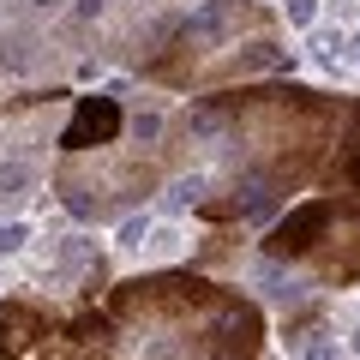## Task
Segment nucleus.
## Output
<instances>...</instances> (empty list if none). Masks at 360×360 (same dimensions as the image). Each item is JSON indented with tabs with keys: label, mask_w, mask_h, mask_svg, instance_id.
Segmentation results:
<instances>
[{
	"label": "nucleus",
	"mask_w": 360,
	"mask_h": 360,
	"mask_svg": "<svg viewBox=\"0 0 360 360\" xmlns=\"http://www.w3.org/2000/svg\"><path fill=\"white\" fill-rule=\"evenodd\" d=\"M18 246H25V222H6L0 229V252H18Z\"/></svg>",
	"instance_id": "nucleus-9"
},
{
	"label": "nucleus",
	"mask_w": 360,
	"mask_h": 360,
	"mask_svg": "<svg viewBox=\"0 0 360 360\" xmlns=\"http://www.w3.org/2000/svg\"><path fill=\"white\" fill-rule=\"evenodd\" d=\"M330 222H336V193H324V198H307V205L283 210V217L264 229V240H258V246H264L270 264H300V258H312L324 246Z\"/></svg>",
	"instance_id": "nucleus-1"
},
{
	"label": "nucleus",
	"mask_w": 360,
	"mask_h": 360,
	"mask_svg": "<svg viewBox=\"0 0 360 360\" xmlns=\"http://www.w3.org/2000/svg\"><path fill=\"white\" fill-rule=\"evenodd\" d=\"M78 13H84V18H90V13H103V0H78Z\"/></svg>",
	"instance_id": "nucleus-10"
},
{
	"label": "nucleus",
	"mask_w": 360,
	"mask_h": 360,
	"mask_svg": "<svg viewBox=\"0 0 360 360\" xmlns=\"http://www.w3.org/2000/svg\"><path fill=\"white\" fill-rule=\"evenodd\" d=\"M54 330V307H42V300H0V360H25L30 348H42Z\"/></svg>",
	"instance_id": "nucleus-4"
},
{
	"label": "nucleus",
	"mask_w": 360,
	"mask_h": 360,
	"mask_svg": "<svg viewBox=\"0 0 360 360\" xmlns=\"http://www.w3.org/2000/svg\"><path fill=\"white\" fill-rule=\"evenodd\" d=\"M120 132H127V115H120L115 96H78L72 120L60 127V150L66 156H103L108 144H120Z\"/></svg>",
	"instance_id": "nucleus-2"
},
{
	"label": "nucleus",
	"mask_w": 360,
	"mask_h": 360,
	"mask_svg": "<svg viewBox=\"0 0 360 360\" xmlns=\"http://www.w3.org/2000/svg\"><path fill=\"white\" fill-rule=\"evenodd\" d=\"M312 13H319V0H288V25H312Z\"/></svg>",
	"instance_id": "nucleus-8"
},
{
	"label": "nucleus",
	"mask_w": 360,
	"mask_h": 360,
	"mask_svg": "<svg viewBox=\"0 0 360 360\" xmlns=\"http://www.w3.org/2000/svg\"><path fill=\"white\" fill-rule=\"evenodd\" d=\"M360 150V103L348 108V127H342V144H336V156H354Z\"/></svg>",
	"instance_id": "nucleus-6"
},
{
	"label": "nucleus",
	"mask_w": 360,
	"mask_h": 360,
	"mask_svg": "<svg viewBox=\"0 0 360 360\" xmlns=\"http://www.w3.org/2000/svg\"><path fill=\"white\" fill-rule=\"evenodd\" d=\"M348 342H354V348H360V330H354V336H348Z\"/></svg>",
	"instance_id": "nucleus-11"
},
{
	"label": "nucleus",
	"mask_w": 360,
	"mask_h": 360,
	"mask_svg": "<svg viewBox=\"0 0 360 360\" xmlns=\"http://www.w3.org/2000/svg\"><path fill=\"white\" fill-rule=\"evenodd\" d=\"M25 180H30L25 162H6V168H0V198H18V186H25Z\"/></svg>",
	"instance_id": "nucleus-5"
},
{
	"label": "nucleus",
	"mask_w": 360,
	"mask_h": 360,
	"mask_svg": "<svg viewBox=\"0 0 360 360\" xmlns=\"http://www.w3.org/2000/svg\"><path fill=\"white\" fill-rule=\"evenodd\" d=\"M300 360H336V336H319V342L300 348Z\"/></svg>",
	"instance_id": "nucleus-7"
},
{
	"label": "nucleus",
	"mask_w": 360,
	"mask_h": 360,
	"mask_svg": "<svg viewBox=\"0 0 360 360\" xmlns=\"http://www.w3.org/2000/svg\"><path fill=\"white\" fill-rule=\"evenodd\" d=\"M319 283H354L360 276V193H336V222L324 234V246L312 252Z\"/></svg>",
	"instance_id": "nucleus-3"
},
{
	"label": "nucleus",
	"mask_w": 360,
	"mask_h": 360,
	"mask_svg": "<svg viewBox=\"0 0 360 360\" xmlns=\"http://www.w3.org/2000/svg\"><path fill=\"white\" fill-rule=\"evenodd\" d=\"M37 6H54V0H37Z\"/></svg>",
	"instance_id": "nucleus-12"
}]
</instances>
